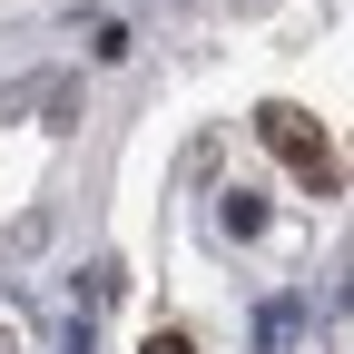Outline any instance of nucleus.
<instances>
[{
    "label": "nucleus",
    "instance_id": "nucleus-7",
    "mask_svg": "<svg viewBox=\"0 0 354 354\" xmlns=\"http://www.w3.org/2000/svg\"><path fill=\"white\" fill-rule=\"evenodd\" d=\"M39 246H50V216H39V207H30V216H20V227H10V256H39Z\"/></svg>",
    "mask_w": 354,
    "mask_h": 354
},
{
    "label": "nucleus",
    "instance_id": "nucleus-6",
    "mask_svg": "<svg viewBox=\"0 0 354 354\" xmlns=\"http://www.w3.org/2000/svg\"><path fill=\"white\" fill-rule=\"evenodd\" d=\"M39 99H50V79H10V88H0V118H20V109H39Z\"/></svg>",
    "mask_w": 354,
    "mask_h": 354
},
{
    "label": "nucleus",
    "instance_id": "nucleus-1",
    "mask_svg": "<svg viewBox=\"0 0 354 354\" xmlns=\"http://www.w3.org/2000/svg\"><path fill=\"white\" fill-rule=\"evenodd\" d=\"M256 138L276 148V158H286V167H295L315 197L335 187V158H325V138H315V128H305V109H256Z\"/></svg>",
    "mask_w": 354,
    "mask_h": 354
},
{
    "label": "nucleus",
    "instance_id": "nucleus-4",
    "mask_svg": "<svg viewBox=\"0 0 354 354\" xmlns=\"http://www.w3.org/2000/svg\"><path fill=\"white\" fill-rule=\"evenodd\" d=\"M118 286H128V276H118V266H109V256H99V266H88V276H79V315H99V305H109V295H118Z\"/></svg>",
    "mask_w": 354,
    "mask_h": 354
},
{
    "label": "nucleus",
    "instance_id": "nucleus-3",
    "mask_svg": "<svg viewBox=\"0 0 354 354\" xmlns=\"http://www.w3.org/2000/svg\"><path fill=\"white\" fill-rule=\"evenodd\" d=\"M216 227H227V236H256L266 227V197L256 187H227V197H216Z\"/></svg>",
    "mask_w": 354,
    "mask_h": 354
},
{
    "label": "nucleus",
    "instance_id": "nucleus-10",
    "mask_svg": "<svg viewBox=\"0 0 354 354\" xmlns=\"http://www.w3.org/2000/svg\"><path fill=\"white\" fill-rule=\"evenodd\" d=\"M0 354H20V325H10V315H0Z\"/></svg>",
    "mask_w": 354,
    "mask_h": 354
},
{
    "label": "nucleus",
    "instance_id": "nucleus-8",
    "mask_svg": "<svg viewBox=\"0 0 354 354\" xmlns=\"http://www.w3.org/2000/svg\"><path fill=\"white\" fill-rule=\"evenodd\" d=\"M59 354H99V335H88V315H69V335H59Z\"/></svg>",
    "mask_w": 354,
    "mask_h": 354
},
{
    "label": "nucleus",
    "instance_id": "nucleus-2",
    "mask_svg": "<svg viewBox=\"0 0 354 354\" xmlns=\"http://www.w3.org/2000/svg\"><path fill=\"white\" fill-rule=\"evenodd\" d=\"M295 335H305V305H286V295H276V305L256 315V344H266V354H286Z\"/></svg>",
    "mask_w": 354,
    "mask_h": 354
},
{
    "label": "nucleus",
    "instance_id": "nucleus-5",
    "mask_svg": "<svg viewBox=\"0 0 354 354\" xmlns=\"http://www.w3.org/2000/svg\"><path fill=\"white\" fill-rule=\"evenodd\" d=\"M39 109H50V128H79V79H50V99H39Z\"/></svg>",
    "mask_w": 354,
    "mask_h": 354
},
{
    "label": "nucleus",
    "instance_id": "nucleus-9",
    "mask_svg": "<svg viewBox=\"0 0 354 354\" xmlns=\"http://www.w3.org/2000/svg\"><path fill=\"white\" fill-rule=\"evenodd\" d=\"M138 354H187V335H177V325H167V335H148Z\"/></svg>",
    "mask_w": 354,
    "mask_h": 354
}]
</instances>
